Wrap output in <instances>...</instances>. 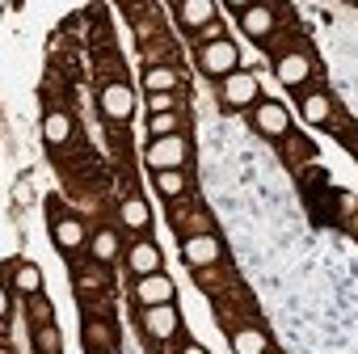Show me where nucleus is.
Returning a JSON list of instances; mask_svg holds the SVG:
<instances>
[{
    "label": "nucleus",
    "instance_id": "nucleus-1",
    "mask_svg": "<svg viewBox=\"0 0 358 354\" xmlns=\"http://www.w3.org/2000/svg\"><path fill=\"white\" fill-rule=\"evenodd\" d=\"M236 64H241V51H236L228 38H215V43H207V47L199 51V68H203L207 76H232Z\"/></svg>",
    "mask_w": 358,
    "mask_h": 354
},
{
    "label": "nucleus",
    "instance_id": "nucleus-2",
    "mask_svg": "<svg viewBox=\"0 0 358 354\" xmlns=\"http://www.w3.org/2000/svg\"><path fill=\"white\" fill-rule=\"evenodd\" d=\"M182 160H186V139H182V135H164V139H156V143L148 148V164H152L156 173L182 169Z\"/></svg>",
    "mask_w": 358,
    "mask_h": 354
},
{
    "label": "nucleus",
    "instance_id": "nucleus-3",
    "mask_svg": "<svg viewBox=\"0 0 358 354\" xmlns=\"http://www.w3.org/2000/svg\"><path fill=\"white\" fill-rule=\"evenodd\" d=\"M253 127H257L262 135H270V139H282V135L291 131V114H287V106H278V101H262L257 114H253Z\"/></svg>",
    "mask_w": 358,
    "mask_h": 354
},
{
    "label": "nucleus",
    "instance_id": "nucleus-4",
    "mask_svg": "<svg viewBox=\"0 0 358 354\" xmlns=\"http://www.w3.org/2000/svg\"><path fill=\"white\" fill-rule=\"evenodd\" d=\"M135 299L143 308H160V304H173V278L164 274H143L139 287H135Z\"/></svg>",
    "mask_w": 358,
    "mask_h": 354
},
{
    "label": "nucleus",
    "instance_id": "nucleus-5",
    "mask_svg": "<svg viewBox=\"0 0 358 354\" xmlns=\"http://www.w3.org/2000/svg\"><path fill=\"white\" fill-rule=\"evenodd\" d=\"M224 101H228V106H253V101H257V76H253V72H232V76H224Z\"/></svg>",
    "mask_w": 358,
    "mask_h": 354
},
{
    "label": "nucleus",
    "instance_id": "nucleus-6",
    "mask_svg": "<svg viewBox=\"0 0 358 354\" xmlns=\"http://www.w3.org/2000/svg\"><path fill=\"white\" fill-rule=\"evenodd\" d=\"M101 110H106V118H131V110H135V97H131V89L127 85H106L101 89Z\"/></svg>",
    "mask_w": 358,
    "mask_h": 354
},
{
    "label": "nucleus",
    "instance_id": "nucleus-7",
    "mask_svg": "<svg viewBox=\"0 0 358 354\" xmlns=\"http://www.w3.org/2000/svg\"><path fill=\"white\" fill-rule=\"evenodd\" d=\"M143 329H148L152 337H173V333H177V308H173V304L148 308V312H143Z\"/></svg>",
    "mask_w": 358,
    "mask_h": 354
},
{
    "label": "nucleus",
    "instance_id": "nucleus-8",
    "mask_svg": "<svg viewBox=\"0 0 358 354\" xmlns=\"http://www.w3.org/2000/svg\"><path fill=\"white\" fill-rule=\"evenodd\" d=\"M182 253H186L190 266H211V262L220 257V241H215V236H190Z\"/></svg>",
    "mask_w": 358,
    "mask_h": 354
},
{
    "label": "nucleus",
    "instance_id": "nucleus-9",
    "mask_svg": "<svg viewBox=\"0 0 358 354\" xmlns=\"http://www.w3.org/2000/svg\"><path fill=\"white\" fill-rule=\"evenodd\" d=\"M177 17H182L186 30H199V26H207L215 17V5L211 0H186V5H177Z\"/></svg>",
    "mask_w": 358,
    "mask_h": 354
},
{
    "label": "nucleus",
    "instance_id": "nucleus-10",
    "mask_svg": "<svg viewBox=\"0 0 358 354\" xmlns=\"http://www.w3.org/2000/svg\"><path fill=\"white\" fill-rule=\"evenodd\" d=\"M241 26H245V34H253V38H266V34L274 30V13H270L266 5H249V9L241 13Z\"/></svg>",
    "mask_w": 358,
    "mask_h": 354
},
{
    "label": "nucleus",
    "instance_id": "nucleus-11",
    "mask_svg": "<svg viewBox=\"0 0 358 354\" xmlns=\"http://www.w3.org/2000/svg\"><path fill=\"white\" fill-rule=\"evenodd\" d=\"M131 270L143 278V274H160V249L152 245V241H139L135 249H131Z\"/></svg>",
    "mask_w": 358,
    "mask_h": 354
},
{
    "label": "nucleus",
    "instance_id": "nucleus-12",
    "mask_svg": "<svg viewBox=\"0 0 358 354\" xmlns=\"http://www.w3.org/2000/svg\"><path fill=\"white\" fill-rule=\"evenodd\" d=\"M43 135H47V143H51V148L68 143V139H72V118H68V114H47Z\"/></svg>",
    "mask_w": 358,
    "mask_h": 354
},
{
    "label": "nucleus",
    "instance_id": "nucleus-13",
    "mask_svg": "<svg viewBox=\"0 0 358 354\" xmlns=\"http://www.w3.org/2000/svg\"><path fill=\"white\" fill-rule=\"evenodd\" d=\"M55 245L59 249H80L85 245V224L80 220H59L55 224Z\"/></svg>",
    "mask_w": 358,
    "mask_h": 354
},
{
    "label": "nucleus",
    "instance_id": "nucleus-14",
    "mask_svg": "<svg viewBox=\"0 0 358 354\" xmlns=\"http://www.w3.org/2000/svg\"><path fill=\"white\" fill-rule=\"evenodd\" d=\"M232 350L236 354H266V333L262 329H236L232 333Z\"/></svg>",
    "mask_w": 358,
    "mask_h": 354
},
{
    "label": "nucleus",
    "instance_id": "nucleus-15",
    "mask_svg": "<svg viewBox=\"0 0 358 354\" xmlns=\"http://www.w3.org/2000/svg\"><path fill=\"white\" fill-rule=\"evenodd\" d=\"M148 215H152V211H148L143 199H127V203H122V224H127V228H135V232L148 228Z\"/></svg>",
    "mask_w": 358,
    "mask_h": 354
},
{
    "label": "nucleus",
    "instance_id": "nucleus-16",
    "mask_svg": "<svg viewBox=\"0 0 358 354\" xmlns=\"http://www.w3.org/2000/svg\"><path fill=\"white\" fill-rule=\"evenodd\" d=\"M278 76H282V85H299V80L308 76V59H303V55H287V59L278 64Z\"/></svg>",
    "mask_w": 358,
    "mask_h": 354
},
{
    "label": "nucleus",
    "instance_id": "nucleus-17",
    "mask_svg": "<svg viewBox=\"0 0 358 354\" xmlns=\"http://www.w3.org/2000/svg\"><path fill=\"white\" fill-rule=\"evenodd\" d=\"M303 118L308 122H329V97L324 93H308L303 97Z\"/></svg>",
    "mask_w": 358,
    "mask_h": 354
},
{
    "label": "nucleus",
    "instance_id": "nucleus-18",
    "mask_svg": "<svg viewBox=\"0 0 358 354\" xmlns=\"http://www.w3.org/2000/svg\"><path fill=\"white\" fill-rule=\"evenodd\" d=\"M114 253H118V236H114L110 228H101V232L93 236V257H97V262L106 266V262H110Z\"/></svg>",
    "mask_w": 358,
    "mask_h": 354
},
{
    "label": "nucleus",
    "instance_id": "nucleus-19",
    "mask_svg": "<svg viewBox=\"0 0 358 354\" xmlns=\"http://www.w3.org/2000/svg\"><path fill=\"white\" fill-rule=\"evenodd\" d=\"M156 190H160V194H169V199H177V194L186 190V177L177 173V169H169V173H156Z\"/></svg>",
    "mask_w": 358,
    "mask_h": 354
},
{
    "label": "nucleus",
    "instance_id": "nucleus-20",
    "mask_svg": "<svg viewBox=\"0 0 358 354\" xmlns=\"http://www.w3.org/2000/svg\"><path fill=\"white\" fill-rule=\"evenodd\" d=\"M34 346H38L43 354H59V329H55V325H38V329H34Z\"/></svg>",
    "mask_w": 358,
    "mask_h": 354
},
{
    "label": "nucleus",
    "instance_id": "nucleus-21",
    "mask_svg": "<svg viewBox=\"0 0 358 354\" xmlns=\"http://www.w3.org/2000/svg\"><path fill=\"white\" fill-rule=\"evenodd\" d=\"M173 80H177V76H173V68H152L143 85H148L152 93H169V89H173Z\"/></svg>",
    "mask_w": 358,
    "mask_h": 354
},
{
    "label": "nucleus",
    "instance_id": "nucleus-22",
    "mask_svg": "<svg viewBox=\"0 0 358 354\" xmlns=\"http://www.w3.org/2000/svg\"><path fill=\"white\" fill-rule=\"evenodd\" d=\"M13 283H17V291H30V295H38V291H43V274H38L34 266H22Z\"/></svg>",
    "mask_w": 358,
    "mask_h": 354
},
{
    "label": "nucleus",
    "instance_id": "nucleus-23",
    "mask_svg": "<svg viewBox=\"0 0 358 354\" xmlns=\"http://www.w3.org/2000/svg\"><path fill=\"white\" fill-rule=\"evenodd\" d=\"M30 312H34L38 325H51V299L47 295H30Z\"/></svg>",
    "mask_w": 358,
    "mask_h": 354
},
{
    "label": "nucleus",
    "instance_id": "nucleus-24",
    "mask_svg": "<svg viewBox=\"0 0 358 354\" xmlns=\"http://www.w3.org/2000/svg\"><path fill=\"white\" fill-rule=\"evenodd\" d=\"M173 127H177V118H173V114H156V118H152V131H156V139L173 135Z\"/></svg>",
    "mask_w": 358,
    "mask_h": 354
},
{
    "label": "nucleus",
    "instance_id": "nucleus-25",
    "mask_svg": "<svg viewBox=\"0 0 358 354\" xmlns=\"http://www.w3.org/2000/svg\"><path fill=\"white\" fill-rule=\"evenodd\" d=\"M169 106H173L169 93H152V110H156V114H169Z\"/></svg>",
    "mask_w": 358,
    "mask_h": 354
},
{
    "label": "nucleus",
    "instance_id": "nucleus-26",
    "mask_svg": "<svg viewBox=\"0 0 358 354\" xmlns=\"http://www.w3.org/2000/svg\"><path fill=\"white\" fill-rule=\"evenodd\" d=\"M89 341H97V346H101V341H110V329H101V325H89Z\"/></svg>",
    "mask_w": 358,
    "mask_h": 354
},
{
    "label": "nucleus",
    "instance_id": "nucleus-27",
    "mask_svg": "<svg viewBox=\"0 0 358 354\" xmlns=\"http://www.w3.org/2000/svg\"><path fill=\"white\" fill-rule=\"evenodd\" d=\"M5 312H9V291L0 287V316H5Z\"/></svg>",
    "mask_w": 358,
    "mask_h": 354
},
{
    "label": "nucleus",
    "instance_id": "nucleus-28",
    "mask_svg": "<svg viewBox=\"0 0 358 354\" xmlns=\"http://www.w3.org/2000/svg\"><path fill=\"white\" fill-rule=\"evenodd\" d=\"M186 354H207V350H203V346H190V350H186Z\"/></svg>",
    "mask_w": 358,
    "mask_h": 354
},
{
    "label": "nucleus",
    "instance_id": "nucleus-29",
    "mask_svg": "<svg viewBox=\"0 0 358 354\" xmlns=\"http://www.w3.org/2000/svg\"><path fill=\"white\" fill-rule=\"evenodd\" d=\"M0 354H9V350H0Z\"/></svg>",
    "mask_w": 358,
    "mask_h": 354
},
{
    "label": "nucleus",
    "instance_id": "nucleus-30",
    "mask_svg": "<svg viewBox=\"0 0 358 354\" xmlns=\"http://www.w3.org/2000/svg\"><path fill=\"white\" fill-rule=\"evenodd\" d=\"M0 9H5V5H0Z\"/></svg>",
    "mask_w": 358,
    "mask_h": 354
}]
</instances>
